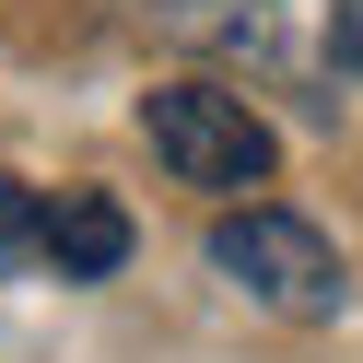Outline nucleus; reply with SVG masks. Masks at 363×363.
I'll use <instances>...</instances> for the list:
<instances>
[{
    "mask_svg": "<svg viewBox=\"0 0 363 363\" xmlns=\"http://www.w3.org/2000/svg\"><path fill=\"white\" fill-rule=\"evenodd\" d=\"M152 35L269 82V94L340 106V0H152Z\"/></svg>",
    "mask_w": 363,
    "mask_h": 363,
    "instance_id": "obj_1",
    "label": "nucleus"
},
{
    "mask_svg": "<svg viewBox=\"0 0 363 363\" xmlns=\"http://www.w3.org/2000/svg\"><path fill=\"white\" fill-rule=\"evenodd\" d=\"M211 269L246 293V305L293 316V328H328L340 305H352V269H340V246L316 235L305 211H269V199H246V211L211 223Z\"/></svg>",
    "mask_w": 363,
    "mask_h": 363,
    "instance_id": "obj_2",
    "label": "nucleus"
},
{
    "mask_svg": "<svg viewBox=\"0 0 363 363\" xmlns=\"http://www.w3.org/2000/svg\"><path fill=\"white\" fill-rule=\"evenodd\" d=\"M141 141H152V164H164L176 188H211V199L269 188V164H281L269 118L246 94H223V82H152L141 94Z\"/></svg>",
    "mask_w": 363,
    "mask_h": 363,
    "instance_id": "obj_3",
    "label": "nucleus"
},
{
    "mask_svg": "<svg viewBox=\"0 0 363 363\" xmlns=\"http://www.w3.org/2000/svg\"><path fill=\"white\" fill-rule=\"evenodd\" d=\"M35 258L59 269V281H106V269L129 258V211L106 188H59L48 199V235H35Z\"/></svg>",
    "mask_w": 363,
    "mask_h": 363,
    "instance_id": "obj_4",
    "label": "nucleus"
},
{
    "mask_svg": "<svg viewBox=\"0 0 363 363\" xmlns=\"http://www.w3.org/2000/svg\"><path fill=\"white\" fill-rule=\"evenodd\" d=\"M35 235H48V188L0 176V269H48V258H35Z\"/></svg>",
    "mask_w": 363,
    "mask_h": 363,
    "instance_id": "obj_5",
    "label": "nucleus"
},
{
    "mask_svg": "<svg viewBox=\"0 0 363 363\" xmlns=\"http://www.w3.org/2000/svg\"><path fill=\"white\" fill-rule=\"evenodd\" d=\"M340 82H363V0H340Z\"/></svg>",
    "mask_w": 363,
    "mask_h": 363,
    "instance_id": "obj_6",
    "label": "nucleus"
}]
</instances>
